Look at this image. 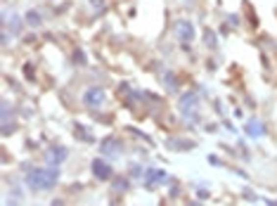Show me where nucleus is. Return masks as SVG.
<instances>
[{
    "instance_id": "nucleus-5",
    "label": "nucleus",
    "mask_w": 277,
    "mask_h": 206,
    "mask_svg": "<svg viewBox=\"0 0 277 206\" xmlns=\"http://www.w3.org/2000/svg\"><path fill=\"white\" fill-rule=\"evenodd\" d=\"M176 28H178V36H180L182 41H192V38H194V28H192L190 22H178Z\"/></svg>"
},
{
    "instance_id": "nucleus-7",
    "label": "nucleus",
    "mask_w": 277,
    "mask_h": 206,
    "mask_svg": "<svg viewBox=\"0 0 277 206\" xmlns=\"http://www.w3.org/2000/svg\"><path fill=\"white\" fill-rule=\"evenodd\" d=\"M256 121H251L249 126H247V130H249V135H261V128H256Z\"/></svg>"
},
{
    "instance_id": "nucleus-9",
    "label": "nucleus",
    "mask_w": 277,
    "mask_h": 206,
    "mask_svg": "<svg viewBox=\"0 0 277 206\" xmlns=\"http://www.w3.org/2000/svg\"><path fill=\"white\" fill-rule=\"evenodd\" d=\"M28 24H31V26H38V24H41V17H38V14H28Z\"/></svg>"
},
{
    "instance_id": "nucleus-4",
    "label": "nucleus",
    "mask_w": 277,
    "mask_h": 206,
    "mask_svg": "<svg viewBox=\"0 0 277 206\" xmlns=\"http://www.w3.org/2000/svg\"><path fill=\"white\" fill-rule=\"evenodd\" d=\"M93 173L100 180H107V178H111V166H107L104 161H93Z\"/></svg>"
},
{
    "instance_id": "nucleus-2",
    "label": "nucleus",
    "mask_w": 277,
    "mask_h": 206,
    "mask_svg": "<svg viewBox=\"0 0 277 206\" xmlns=\"http://www.w3.org/2000/svg\"><path fill=\"white\" fill-rule=\"evenodd\" d=\"M83 100L88 107H102V102H104V90H102V88H90L83 95Z\"/></svg>"
},
{
    "instance_id": "nucleus-1",
    "label": "nucleus",
    "mask_w": 277,
    "mask_h": 206,
    "mask_svg": "<svg viewBox=\"0 0 277 206\" xmlns=\"http://www.w3.org/2000/svg\"><path fill=\"white\" fill-rule=\"evenodd\" d=\"M26 180L33 190H50L57 182V171L55 168H36L28 173Z\"/></svg>"
},
{
    "instance_id": "nucleus-6",
    "label": "nucleus",
    "mask_w": 277,
    "mask_h": 206,
    "mask_svg": "<svg viewBox=\"0 0 277 206\" xmlns=\"http://www.w3.org/2000/svg\"><path fill=\"white\" fill-rule=\"evenodd\" d=\"M48 156H50L55 164H59V161H64V159H67V150H50V152H48Z\"/></svg>"
},
{
    "instance_id": "nucleus-8",
    "label": "nucleus",
    "mask_w": 277,
    "mask_h": 206,
    "mask_svg": "<svg viewBox=\"0 0 277 206\" xmlns=\"http://www.w3.org/2000/svg\"><path fill=\"white\" fill-rule=\"evenodd\" d=\"M164 180V173H161V171H150V173H147V180Z\"/></svg>"
},
{
    "instance_id": "nucleus-3",
    "label": "nucleus",
    "mask_w": 277,
    "mask_h": 206,
    "mask_svg": "<svg viewBox=\"0 0 277 206\" xmlns=\"http://www.w3.org/2000/svg\"><path fill=\"white\" fill-rule=\"evenodd\" d=\"M180 109H182V114H187L190 119H194V116H197V95H194V93H190V95L182 97Z\"/></svg>"
}]
</instances>
